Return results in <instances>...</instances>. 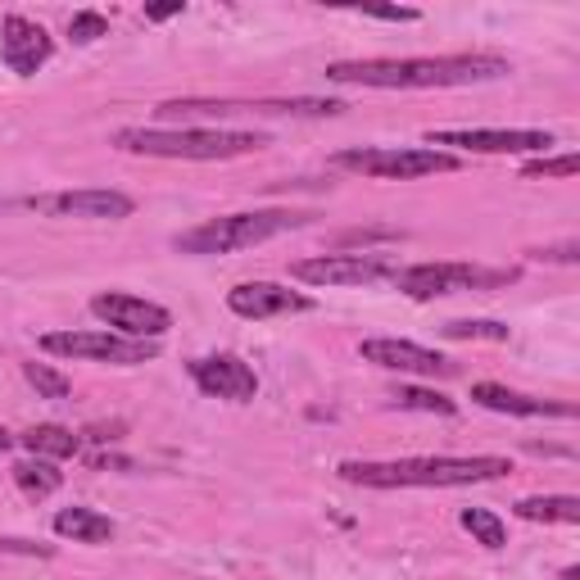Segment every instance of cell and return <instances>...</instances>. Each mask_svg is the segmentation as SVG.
Here are the masks:
<instances>
[{"mask_svg":"<svg viewBox=\"0 0 580 580\" xmlns=\"http://www.w3.org/2000/svg\"><path fill=\"white\" fill-rule=\"evenodd\" d=\"M363 18H382V23H417V10H382V5H368Z\"/></svg>","mask_w":580,"mask_h":580,"instance_id":"29","label":"cell"},{"mask_svg":"<svg viewBox=\"0 0 580 580\" xmlns=\"http://www.w3.org/2000/svg\"><path fill=\"white\" fill-rule=\"evenodd\" d=\"M14 486L28 499H50L64 486V472H55V463H46V459H28L14 467Z\"/></svg>","mask_w":580,"mask_h":580,"instance_id":"21","label":"cell"},{"mask_svg":"<svg viewBox=\"0 0 580 580\" xmlns=\"http://www.w3.org/2000/svg\"><path fill=\"white\" fill-rule=\"evenodd\" d=\"M399 232H345L340 245H372V241H395Z\"/></svg>","mask_w":580,"mask_h":580,"instance_id":"30","label":"cell"},{"mask_svg":"<svg viewBox=\"0 0 580 580\" xmlns=\"http://www.w3.org/2000/svg\"><path fill=\"white\" fill-rule=\"evenodd\" d=\"M23 376H28V386L41 395V399H68L73 395V382L64 372H55L50 363H23Z\"/></svg>","mask_w":580,"mask_h":580,"instance_id":"25","label":"cell"},{"mask_svg":"<svg viewBox=\"0 0 580 580\" xmlns=\"http://www.w3.org/2000/svg\"><path fill=\"white\" fill-rule=\"evenodd\" d=\"M50 55H55V41H50L41 23L23 14H5V23H0V60H5L10 73L33 78L41 64H50Z\"/></svg>","mask_w":580,"mask_h":580,"instance_id":"13","label":"cell"},{"mask_svg":"<svg viewBox=\"0 0 580 580\" xmlns=\"http://www.w3.org/2000/svg\"><path fill=\"white\" fill-rule=\"evenodd\" d=\"M463 531H472L476 544H486V549H503L508 544V526H503L490 508H463Z\"/></svg>","mask_w":580,"mask_h":580,"instance_id":"23","label":"cell"},{"mask_svg":"<svg viewBox=\"0 0 580 580\" xmlns=\"http://www.w3.org/2000/svg\"><path fill=\"white\" fill-rule=\"evenodd\" d=\"M536 259H549V263H576L580 259V245L567 241V245H553V249H531Z\"/></svg>","mask_w":580,"mask_h":580,"instance_id":"28","label":"cell"},{"mask_svg":"<svg viewBox=\"0 0 580 580\" xmlns=\"http://www.w3.org/2000/svg\"><path fill=\"white\" fill-rule=\"evenodd\" d=\"M41 349L55 359L114 363V368H137V363L159 359V340H128L118 332H46Z\"/></svg>","mask_w":580,"mask_h":580,"instance_id":"7","label":"cell"},{"mask_svg":"<svg viewBox=\"0 0 580 580\" xmlns=\"http://www.w3.org/2000/svg\"><path fill=\"white\" fill-rule=\"evenodd\" d=\"M363 363H376L386 372H413V376H449L453 363L444 355H436V349L426 345H413V340H395V336H372L359 345Z\"/></svg>","mask_w":580,"mask_h":580,"instance_id":"16","label":"cell"},{"mask_svg":"<svg viewBox=\"0 0 580 580\" xmlns=\"http://www.w3.org/2000/svg\"><path fill=\"white\" fill-rule=\"evenodd\" d=\"M517 282L513 268H481V263H413L395 272V286L409 299H440L459 291H494Z\"/></svg>","mask_w":580,"mask_h":580,"instance_id":"6","label":"cell"},{"mask_svg":"<svg viewBox=\"0 0 580 580\" xmlns=\"http://www.w3.org/2000/svg\"><path fill=\"white\" fill-rule=\"evenodd\" d=\"M472 403H481V409H490V413H508V417H576L571 403L536 399V395L508 390V386H499V382H476L472 386Z\"/></svg>","mask_w":580,"mask_h":580,"instance_id":"17","label":"cell"},{"mask_svg":"<svg viewBox=\"0 0 580 580\" xmlns=\"http://www.w3.org/2000/svg\"><path fill=\"white\" fill-rule=\"evenodd\" d=\"M55 536L73 540V544H109L118 536V526L105 517V513H95V508H60L55 513Z\"/></svg>","mask_w":580,"mask_h":580,"instance_id":"18","label":"cell"},{"mask_svg":"<svg viewBox=\"0 0 580 580\" xmlns=\"http://www.w3.org/2000/svg\"><path fill=\"white\" fill-rule=\"evenodd\" d=\"M580 172V155H540L531 164H521V178H576Z\"/></svg>","mask_w":580,"mask_h":580,"instance_id":"26","label":"cell"},{"mask_svg":"<svg viewBox=\"0 0 580 580\" xmlns=\"http://www.w3.org/2000/svg\"><path fill=\"white\" fill-rule=\"evenodd\" d=\"M305 222V214H291V209H255V214H222L209 218L182 232L178 245L182 255H232V249H249V245H263L272 236L291 232V227Z\"/></svg>","mask_w":580,"mask_h":580,"instance_id":"4","label":"cell"},{"mask_svg":"<svg viewBox=\"0 0 580 580\" xmlns=\"http://www.w3.org/2000/svg\"><path fill=\"white\" fill-rule=\"evenodd\" d=\"M513 463L494 459V453H476V459H390V463H359L349 459L340 463V476L349 486H368V490H444V486H481V481H499L508 476Z\"/></svg>","mask_w":580,"mask_h":580,"instance_id":"2","label":"cell"},{"mask_svg":"<svg viewBox=\"0 0 580 580\" xmlns=\"http://www.w3.org/2000/svg\"><path fill=\"white\" fill-rule=\"evenodd\" d=\"M114 145L123 150V155H145V159H195V164H214V159L255 155V150L268 145V132H222V128L164 132V128H123V132H114Z\"/></svg>","mask_w":580,"mask_h":580,"instance_id":"3","label":"cell"},{"mask_svg":"<svg viewBox=\"0 0 580 580\" xmlns=\"http://www.w3.org/2000/svg\"><path fill=\"white\" fill-rule=\"evenodd\" d=\"M191 382L205 390L209 399H232V403H249L259 395V376L245 359L236 355H214V359H195L191 363Z\"/></svg>","mask_w":580,"mask_h":580,"instance_id":"15","label":"cell"},{"mask_svg":"<svg viewBox=\"0 0 580 580\" xmlns=\"http://www.w3.org/2000/svg\"><path fill=\"white\" fill-rule=\"evenodd\" d=\"M178 14H182V0H168V5H150L145 10L150 23H164V18H178Z\"/></svg>","mask_w":580,"mask_h":580,"instance_id":"31","label":"cell"},{"mask_svg":"<svg viewBox=\"0 0 580 580\" xmlns=\"http://www.w3.org/2000/svg\"><path fill=\"white\" fill-rule=\"evenodd\" d=\"M399 263L386 255H318V259H299L291 263L295 282L309 286H376V282H395Z\"/></svg>","mask_w":580,"mask_h":580,"instance_id":"10","label":"cell"},{"mask_svg":"<svg viewBox=\"0 0 580 580\" xmlns=\"http://www.w3.org/2000/svg\"><path fill=\"white\" fill-rule=\"evenodd\" d=\"M395 403H399V409H409V413H436V417H453V413H459V403H453L449 395L426 390V386H399L395 390Z\"/></svg>","mask_w":580,"mask_h":580,"instance_id":"22","label":"cell"},{"mask_svg":"<svg viewBox=\"0 0 580 580\" xmlns=\"http://www.w3.org/2000/svg\"><path fill=\"white\" fill-rule=\"evenodd\" d=\"M5 449H14V436L5 431V426H0V453H5Z\"/></svg>","mask_w":580,"mask_h":580,"instance_id":"32","label":"cell"},{"mask_svg":"<svg viewBox=\"0 0 580 580\" xmlns=\"http://www.w3.org/2000/svg\"><path fill=\"white\" fill-rule=\"evenodd\" d=\"M18 444L33 453V459H46V463H64V459H78L82 453V440L68 431V426H55V422H41V426H28L18 436Z\"/></svg>","mask_w":580,"mask_h":580,"instance_id":"19","label":"cell"},{"mask_svg":"<svg viewBox=\"0 0 580 580\" xmlns=\"http://www.w3.org/2000/svg\"><path fill=\"white\" fill-rule=\"evenodd\" d=\"M227 309L245 322H268V318H282V313H309L313 299L291 291V286H276V282H241V286L227 291Z\"/></svg>","mask_w":580,"mask_h":580,"instance_id":"14","label":"cell"},{"mask_svg":"<svg viewBox=\"0 0 580 580\" xmlns=\"http://www.w3.org/2000/svg\"><path fill=\"white\" fill-rule=\"evenodd\" d=\"M68 37L87 46V41H100V37H109V18L100 14V10H78L68 18Z\"/></svg>","mask_w":580,"mask_h":580,"instance_id":"27","label":"cell"},{"mask_svg":"<svg viewBox=\"0 0 580 580\" xmlns=\"http://www.w3.org/2000/svg\"><path fill=\"white\" fill-rule=\"evenodd\" d=\"M28 205L46 218H95V222H118L137 214V199L109 191V186H87V191H60V195H37Z\"/></svg>","mask_w":580,"mask_h":580,"instance_id":"12","label":"cell"},{"mask_svg":"<svg viewBox=\"0 0 580 580\" xmlns=\"http://www.w3.org/2000/svg\"><path fill=\"white\" fill-rule=\"evenodd\" d=\"M444 340H508V326L494 322V318H459V322H444L440 326Z\"/></svg>","mask_w":580,"mask_h":580,"instance_id":"24","label":"cell"},{"mask_svg":"<svg viewBox=\"0 0 580 580\" xmlns=\"http://www.w3.org/2000/svg\"><path fill=\"white\" fill-rule=\"evenodd\" d=\"M345 109V100H164L155 114L164 118H195V114H299V118H332Z\"/></svg>","mask_w":580,"mask_h":580,"instance_id":"8","label":"cell"},{"mask_svg":"<svg viewBox=\"0 0 580 580\" xmlns=\"http://www.w3.org/2000/svg\"><path fill=\"white\" fill-rule=\"evenodd\" d=\"M517 517L521 521H563V526H576L580 521V499H571V494H536V499L517 503Z\"/></svg>","mask_w":580,"mask_h":580,"instance_id":"20","label":"cell"},{"mask_svg":"<svg viewBox=\"0 0 580 580\" xmlns=\"http://www.w3.org/2000/svg\"><path fill=\"white\" fill-rule=\"evenodd\" d=\"M91 313L105 326H114L118 336H128V340H159V336H168V326H172V313L164 305H155V299H141V295H128V291L95 295Z\"/></svg>","mask_w":580,"mask_h":580,"instance_id":"11","label":"cell"},{"mask_svg":"<svg viewBox=\"0 0 580 580\" xmlns=\"http://www.w3.org/2000/svg\"><path fill=\"white\" fill-rule=\"evenodd\" d=\"M332 164L345 172H363V178H376V182H417V178H431V172L463 168L459 155L431 150V145H359V150H340Z\"/></svg>","mask_w":580,"mask_h":580,"instance_id":"5","label":"cell"},{"mask_svg":"<svg viewBox=\"0 0 580 580\" xmlns=\"http://www.w3.org/2000/svg\"><path fill=\"white\" fill-rule=\"evenodd\" d=\"M431 150H472V155H549L553 132L536 128H444V132H426Z\"/></svg>","mask_w":580,"mask_h":580,"instance_id":"9","label":"cell"},{"mask_svg":"<svg viewBox=\"0 0 580 580\" xmlns=\"http://www.w3.org/2000/svg\"><path fill=\"white\" fill-rule=\"evenodd\" d=\"M513 64L486 50L467 55H417V60H340L326 64V82L336 87H372V91H444L508 78Z\"/></svg>","mask_w":580,"mask_h":580,"instance_id":"1","label":"cell"}]
</instances>
